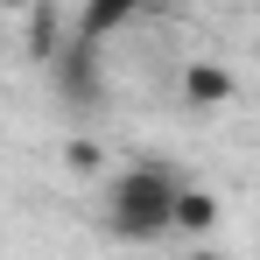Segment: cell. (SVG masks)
Here are the masks:
<instances>
[{
  "label": "cell",
  "instance_id": "6da1fadb",
  "mask_svg": "<svg viewBox=\"0 0 260 260\" xmlns=\"http://www.w3.org/2000/svg\"><path fill=\"white\" fill-rule=\"evenodd\" d=\"M169 204H176L169 162H134V169L113 176V190H106V232L127 239V246H148V239L169 232Z\"/></svg>",
  "mask_w": 260,
  "mask_h": 260
},
{
  "label": "cell",
  "instance_id": "7a4b0ae2",
  "mask_svg": "<svg viewBox=\"0 0 260 260\" xmlns=\"http://www.w3.org/2000/svg\"><path fill=\"white\" fill-rule=\"evenodd\" d=\"M49 78H56V99L78 113L106 106V63H99V43H85V36H63V49L49 56Z\"/></svg>",
  "mask_w": 260,
  "mask_h": 260
},
{
  "label": "cell",
  "instance_id": "3957f363",
  "mask_svg": "<svg viewBox=\"0 0 260 260\" xmlns=\"http://www.w3.org/2000/svg\"><path fill=\"white\" fill-rule=\"evenodd\" d=\"M232 91H239V78H232L225 63H204V56H197V63L183 71V106H190V113H218V106H232Z\"/></svg>",
  "mask_w": 260,
  "mask_h": 260
},
{
  "label": "cell",
  "instance_id": "277c9868",
  "mask_svg": "<svg viewBox=\"0 0 260 260\" xmlns=\"http://www.w3.org/2000/svg\"><path fill=\"white\" fill-rule=\"evenodd\" d=\"M141 21V0H85L78 7V36L85 43H106V36H120Z\"/></svg>",
  "mask_w": 260,
  "mask_h": 260
},
{
  "label": "cell",
  "instance_id": "5b68a950",
  "mask_svg": "<svg viewBox=\"0 0 260 260\" xmlns=\"http://www.w3.org/2000/svg\"><path fill=\"white\" fill-rule=\"evenodd\" d=\"M218 211H225V204H218L211 190H183V183H176V204H169V232H190V239H204V232L218 225Z\"/></svg>",
  "mask_w": 260,
  "mask_h": 260
},
{
  "label": "cell",
  "instance_id": "8992f818",
  "mask_svg": "<svg viewBox=\"0 0 260 260\" xmlns=\"http://www.w3.org/2000/svg\"><path fill=\"white\" fill-rule=\"evenodd\" d=\"M56 49H63V21H56V7H49V0H36V14H28V56L49 63Z\"/></svg>",
  "mask_w": 260,
  "mask_h": 260
},
{
  "label": "cell",
  "instance_id": "52a82bcc",
  "mask_svg": "<svg viewBox=\"0 0 260 260\" xmlns=\"http://www.w3.org/2000/svg\"><path fill=\"white\" fill-rule=\"evenodd\" d=\"M63 169H71V176H99V169H106V148L85 141V134H78V141H63Z\"/></svg>",
  "mask_w": 260,
  "mask_h": 260
},
{
  "label": "cell",
  "instance_id": "ba28073f",
  "mask_svg": "<svg viewBox=\"0 0 260 260\" xmlns=\"http://www.w3.org/2000/svg\"><path fill=\"white\" fill-rule=\"evenodd\" d=\"M190 260H225V253H211V246H197V253H190Z\"/></svg>",
  "mask_w": 260,
  "mask_h": 260
}]
</instances>
